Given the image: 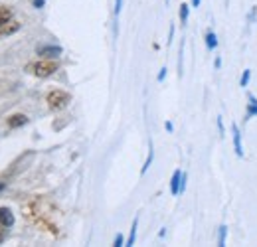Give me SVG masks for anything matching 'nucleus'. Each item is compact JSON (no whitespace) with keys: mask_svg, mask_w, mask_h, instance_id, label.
<instances>
[{"mask_svg":"<svg viewBox=\"0 0 257 247\" xmlns=\"http://www.w3.org/2000/svg\"><path fill=\"white\" fill-rule=\"evenodd\" d=\"M58 67H60V63L56 62V60L42 58V60H36V62L28 63L26 65V71L36 75V77H50V75H54L58 71Z\"/></svg>","mask_w":257,"mask_h":247,"instance_id":"obj_1","label":"nucleus"},{"mask_svg":"<svg viewBox=\"0 0 257 247\" xmlns=\"http://www.w3.org/2000/svg\"><path fill=\"white\" fill-rule=\"evenodd\" d=\"M20 30V22L14 20V12L10 6H0V36H10Z\"/></svg>","mask_w":257,"mask_h":247,"instance_id":"obj_2","label":"nucleus"},{"mask_svg":"<svg viewBox=\"0 0 257 247\" xmlns=\"http://www.w3.org/2000/svg\"><path fill=\"white\" fill-rule=\"evenodd\" d=\"M69 101H71V95L64 89H54L46 95V103L52 111H62L69 105Z\"/></svg>","mask_w":257,"mask_h":247,"instance_id":"obj_3","label":"nucleus"},{"mask_svg":"<svg viewBox=\"0 0 257 247\" xmlns=\"http://www.w3.org/2000/svg\"><path fill=\"white\" fill-rule=\"evenodd\" d=\"M36 52H38V56H42V58H46V60H56V58L62 54V48L48 44V46H38Z\"/></svg>","mask_w":257,"mask_h":247,"instance_id":"obj_4","label":"nucleus"},{"mask_svg":"<svg viewBox=\"0 0 257 247\" xmlns=\"http://www.w3.org/2000/svg\"><path fill=\"white\" fill-rule=\"evenodd\" d=\"M26 123H28V117L22 115V113H14V115H10V117L6 119V125H8L10 129H20V127H24Z\"/></svg>","mask_w":257,"mask_h":247,"instance_id":"obj_5","label":"nucleus"},{"mask_svg":"<svg viewBox=\"0 0 257 247\" xmlns=\"http://www.w3.org/2000/svg\"><path fill=\"white\" fill-rule=\"evenodd\" d=\"M14 214H12V210L10 208H6V206H2L0 208V223L4 225V227H12L14 225Z\"/></svg>","mask_w":257,"mask_h":247,"instance_id":"obj_6","label":"nucleus"},{"mask_svg":"<svg viewBox=\"0 0 257 247\" xmlns=\"http://www.w3.org/2000/svg\"><path fill=\"white\" fill-rule=\"evenodd\" d=\"M180 182H182V172L176 170L172 174V178H170V192H172V196H178L180 194Z\"/></svg>","mask_w":257,"mask_h":247,"instance_id":"obj_7","label":"nucleus"},{"mask_svg":"<svg viewBox=\"0 0 257 247\" xmlns=\"http://www.w3.org/2000/svg\"><path fill=\"white\" fill-rule=\"evenodd\" d=\"M231 131H233V149H235V155L243 156V149H241V137H239V131H237V127H235V125L231 127Z\"/></svg>","mask_w":257,"mask_h":247,"instance_id":"obj_8","label":"nucleus"},{"mask_svg":"<svg viewBox=\"0 0 257 247\" xmlns=\"http://www.w3.org/2000/svg\"><path fill=\"white\" fill-rule=\"evenodd\" d=\"M206 46H208V50H214L218 46V40H216V34L214 32H208L206 34Z\"/></svg>","mask_w":257,"mask_h":247,"instance_id":"obj_9","label":"nucleus"},{"mask_svg":"<svg viewBox=\"0 0 257 247\" xmlns=\"http://www.w3.org/2000/svg\"><path fill=\"white\" fill-rule=\"evenodd\" d=\"M249 107H247V117H253V115H257V99L253 97V95H249Z\"/></svg>","mask_w":257,"mask_h":247,"instance_id":"obj_10","label":"nucleus"},{"mask_svg":"<svg viewBox=\"0 0 257 247\" xmlns=\"http://www.w3.org/2000/svg\"><path fill=\"white\" fill-rule=\"evenodd\" d=\"M137 227H139V219H135V221H133V227H131V235H128L127 245H133V243H135V237H137Z\"/></svg>","mask_w":257,"mask_h":247,"instance_id":"obj_11","label":"nucleus"},{"mask_svg":"<svg viewBox=\"0 0 257 247\" xmlns=\"http://www.w3.org/2000/svg\"><path fill=\"white\" fill-rule=\"evenodd\" d=\"M188 12H190V6L188 4H180V20L182 22L188 20Z\"/></svg>","mask_w":257,"mask_h":247,"instance_id":"obj_12","label":"nucleus"},{"mask_svg":"<svg viewBox=\"0 0 257 247\" xmlns=\"http://www.w3.org/2000/svg\"><path fill=\"white\" fill-rule=\"evenodd\" d=\"M249 77H251V71H249V69H245V71H243V75H241V79H239V85H241V87H245V85L249 83Z\"/></svg>","mask_w":257,"mask_h":247,"instance_id":"obj_13","label":"nucleus"},{"mask_svg":"<svg viewBox=\"0 0 257 247\" xmlns=\"http://www.w3.org/2000/svg\"><path fill=\"white\" fill-rule=\"evenodd\" d=\"M225 233H227V227H225V225H222V227H220V241H218L220 245H224V243H225Z\"/></svg>","mask_w":257,"mask_h":247,"instance_id":"obj_14","label":"nucleus"},{"mask_svg":"<svg viewBox=\"0 0 257 247\" xmlns=\"http://www.w3.org/2000/svg\"><path fill=\"white\" fill-rule=\"evenodd\" d=\"M151 162H153V149H151V153H149V158H147V162H145V166H143V170H141L143 174H145V172L149 170V166H151Z\"/></svg>","mask_w":257,"mask_h":247,"instance_id":"obj_15","label":"nucleus"},{"mask_svg":"<svg viewBox=\"0 0 257 247\" xmlns=\"http://www.w3.org/2000/svg\"><path fill=\"white\" fill-rule=\"evenodd\" d=\"M30 4H32L34 8H44L46 6V0H30Z\"/></svg>","mask_w":257,"mask_h":247,"instance_id":"obj_16","label":"nucleus"},{"mask_svg":"<svg viewBox=\"0 0 257 247\" xmlns=\"http://www.w3.org/2000/svg\"><path fill=\"white\" fill-rule=\"evenodd\" d=\"M6 229H8V227H4V225L0 223V243L6 239Z\"/></svg>","mask_w":257,"mask_h":247,"instance_id":"obj_17","label":"nucleus"},{"mask_svg":"<svg viewBox=\"0 0 257 247\" xmlns=\"http://www.w3.org/2000/svg\"><path fill=\"white\" fill-rule=\"evenodd\" d=\"M121 4H123V0H117V2H115V14L121 12Z\"/></svg>","mask_w":257,"mask_h":247,"instance_id":"obj_18","label":"nucleus"},{"mask_svg":"<svg viewBox=\"0 0 257 247\" xmlns=\"http://www.w3.org/2000/svg\"><path fill=\"white\" fill-rule=\"evenodd\" d=\"M115 245L117 247L123 245V235H117V237H115Z\"/></svg>","mask_w":257,"mask_h":247,"instance_id":"obj_19","label":"nucleus"},{"mask_svg":"<svg viewBox=\"0 0 257 247\" xmlns=\"http://www.w3.org/2000/svg\"><path fill=\"white\" fill-rule=\"evenodd\" d=\"M164 77H166V67H162L161 69V73H159V81H162Z\"/></svg>","mask_w":257,"mask_h":247,"instance_id":"obj_20","label":"nucleus"},{"mask_svg":"<svg viewBox=\"0 0 257 247\" xmlns=\"http://www.w3.org/2000/svg\"><path fill=\"white\" fill-rule=\"evenodd\" d=\"M192 6H200V0H192Z\"/></svg>","mask_w":257,"mask_h":247,"instance_id":"obj_21","label":"nucleus"},{"mask_svg":"<svg viewBox=\"0 0 257 247\" xmlns=\"http://www.w3.org/2000/svg\"><path fill=\"white\" fill-rule=\"evenodd\" d=\"M4 188H6V186H4V182H0V192H2V190H4Z\"/></svg>","mask_w":257,"mask_h":247,"instance_id":"obj_22","label":"nucleus"}]
</instances>
